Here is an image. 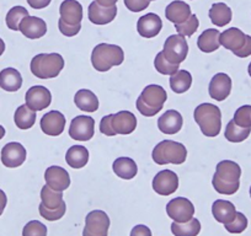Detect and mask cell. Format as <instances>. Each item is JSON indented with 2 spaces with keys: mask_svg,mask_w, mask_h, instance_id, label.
Returning <instances> with one entry per match:
<instances>
[{
  "mask_svg": "<svg viewBox=\"0 0 251 236\" xmlns=\"http://www.w3.org/2000/svg\"><path fill=\"white\" fill-rule=\"evenodd\" d=\"M31 71L38 79L57 78L64 68V59L58 53H41L31 61Z\"/></svg>",
  "mask_w": 251,
  "mask_h": 236,
  "instance_id": "obj_4",
  "label": "cell"
},
{
  "mask_svg": "<svg viewBox=\"0 0 251 236\" xmlns=\"http://www.w3.org/2000/svg\"><path fill=\"white\" fill-rule=\"evenodd\" d=\"M23 236H47V226L38 220H31L24 226Z\"/></svg>",
  "mask_w": 251,
  "mask_h": 236,
  "instance_id": "obj_42",
  "label": "cell"
},
{
  "mask_svg": "<svg viewBox=\"0 0 251 236\" xmlns=\"http://www.w3.org/2000/svg\"><path fill=\"white\" fill-rule=\"evenodd\" d=\"M163 28V21L160 16L154 13L146 14L144 16L139 18L137 23V31L139 35L144 38H153L159 35Z\"/></svg>",
  "mask_w": 251,
  "mask_h": 236,
  "instance_id": "obj_19",
  "label": "cell"
},
{
  "mask_svg": "<svg viewBox=\"0 0 251 236\" xmlns=\"http://www.w3.org/2000/svg\"><path fill=\"white\" fill-rule=\"evenodd\" d=\"M5 136V128L3 126H0V139H3Z\"/></svg>",
  "mask_w": 251,
  "mask_h": 236,
  "instance_id": "obj_52",
  "label": "cell"
},
{
  "mask_svg": "<svg viewBox=\"0 0 251 236\" xmlns=\"http://www.w3.org/2000/svg\"><path fill=\"white\" fill-rule=\"evenodd\" d=\"M240 176L241 168L238 164L231 160H223L217 165L212 185L218 193L231 196L240 187Z\"/></svg>",
  "mask_w": 251,
  "mask_h": 236,
  "instance_id": "obj_1",
  "label": "cell"
},
{
  "mask_svg": "<svg viewBox=\"0 0 251 236\" xmlns=\"http://www.w3.org/2000/svg\"><path fill=\"white\" fill-rule=\"evenodd\" d=\"M38 211H40L41 216L45 218L46 220L55 221V220H59L60 218L64 216V214H66V211H67V204L66 202H64L59 208H55V209H48L46 208V207H43L42 204H40Z\"/></svg>",
  "mask_w": 251,
  "mask_h": 236,
  "instance_id": "obj_41",
  "label": "cell"
},
{
  "mask_svg": "<svg viewBox=\"0 0 251 236\" xmlns=\"http://www.w3.org/2000/svg\"><path fill=\"white\" fill-rule=\"evenodd\" d=\"M125 61V53L120 46L100 43L91 53V63L98 71H107L112 67L121 66Z\"/></svg>",
  "mask_w": 251,
  "mask_h": 236,
  "instance_id": "obj_3",
  "label": "cell"
},
{
  "mask_svg": "<svg viewBox=\"0 0 251 236\" xmlns=\"http://www.w3.org/2000/svg\"><path fill=\"white\" fill-rule=\"evenodd\" d=\"M19 31L23 32L25 37L30 40H37V38L43 37L47 32V24L45 20L37 16H26L20 24Z\"/></svg>",
  "mask_w": 251,
  "mask_h": 236,
  "instance_id": "obj_20",
  "label": "cell"
},
{
  "mask_svg": "<svg viewBox=\"0 0 251 236\" xmlns=\"http://www.w3.org/2000/svg\"><path fill=\"white\" fill-rule=\"evenodd\" d=\"M46 185L54 191L63 192L71 186V177L66 168L60 166H50L45 172Z\"/></svg>",
  "mask_w": 251,
  "mask_h": 236,
  "instance_id": "obj_17",
  "label": "cell"
},
{
  "mask_svg": "<svg viewBox=\"0 0 251 236\" xmlns=\"http://www.w3.org/2000/svg\"><path fill=\"white\" fill-rule=\"evenodd\" d=\"M200 21L196 15H191L185 23L177 24L175 25V30L177 31L178 35L183 36V37H191L197 30H199Z\"/></svg>",
  "mask_w": 251,
  "mask_h": 236,
  "instance_id": "obj_39",
  "label": "cell"
},
{
  "mask_svg": "<svg viewBox=\"0 0 251 236\" xmlns=\"http://www.w3.org/2000/svg\"><path fill=\"white\" fill-rule=\"evenodd\" d=\"M166 98L168 94L165 89L160 85H148L137 100V110L146 117H153L163 110Z\"/></svg>",
  "mask_w": 251,
  "mask_h": 236,
  "instance_id": "obj_5",
  "label": "cell"
},
{
  "mask_svg": "<svg viewBox=\"0 0 251 236\" xmlns=\"http://www.w3.org/2000/svg\"><path fill=\"white\" fill-rule=\"evenodd\" d=\"M221 45L231 50L236 57L246 58L251 55V36L245 35L236 27H230L221 33Z\"/></svg>",
  "mask_w": 251,
  "mask_h": 236,
  "instance_id": "obj_7",
  "label": "cell"
},
{
  "mask_svg": "<svg viewBox=\"0 0 251 236\" xmlns=\"http://www.w3.org/2000/svg\"><path fill=\"white\" fill-rule=\"evenodd\" d=\"M250 197H251V187H250Z\"/></svg>",
  "mask_w": 251,
  "mask_h": 236,
  "instance_id": "obj_54",
  "label": "cell"
},
{
  "mask_svg": "<svg viewBox=\"0 0 251 236\" xmlns=\"http://www.w3.org/2000/svg\"><path fill=\"white\" fill-rule=\"evenodd\" d=\"M166 213L176 223H186L194 218L195 207L190 199L176 197L166 204Z\"/></svg>",
  "mask_w": 251,
  "mask_h": 236,
  "instance_id": "obj_9",
  "label": "cell"
},
{
  "mask_svg": "<svg viewBox=\"0 0 251 236\" xmlns=\"http://www.w3.org/2000/svg\"><path fill=\"white\" fill-rule=\"evenodd\" d=\"M26 1H27L31 8L36 9V10L47 8L50 3V0H26Z\"/></svg>",
  "mask_w": 251,
  "mask_h": 236,
  "instance_id": "obj_48",
  "label": "cell"
},
{
  "mask_svg": "<svg viewBox=\"0 0 251 236\" xmlns=\"http://www.w3.org/2000/svg\"><path fill=\"white\" fill-rule=\"evenodd\" d=\"M151 158L154 163L158 165H168V164L181 165L185 163L187 158V149L182 143L166 139V141L160 142L153 149Z\"/></svg>",
  "mask_w": 251,
  "mask_h": 236,
  "instance_id": "obj_6",
  "label": "cell"
},
{
  "mask_svg": "<svg viewBox=\"0 0 251 236\" xmlns=\"http://www.w3.org/2000/svg\"><path fill=\"white\" fill-rule=\"evenodd\" d=\"M195 122L200 126L201 132L208 138H214L221 133L222 112L213 103H201L195 108Z\"/></svg>",
  "mask_w": 251,
  "mask_h": 236,
  "instance_id": "obj_2",
  "label": "cell"
},
{
  "mask_svg": "<svg viewBox=\"0 0 251 236\" xmlns=\"http://www.w3.org/2000/svg\"><path fill=\"white\" fill-rule=\"evenodd\" d=\"M58 27H59V31L64 36H67V37H73V36L78 35L79 31L81 30V24H79V25H75V26H72V25H68V24H66L64 21L59 19V21H58Z\"/></svg>",
  "mask_w": 251,
  "mask_h": 236,
  "instance_id": "obj_45",
  "label": "cell"
},
{
  "mask_svg": "<svg viewBox=\"0 0 251 236\" xmlns=\"http://www.w3.org/2000/svg\"><path fill=\"white\" fill-rule=\"evenodd\" d=\"M219 37H221V32L218 30H214V28L204 30L197 40V46L202 52L212 53L218 49L221 46Z\"/></svg>",
  "mask_w": 251,
  "mask_h": 236,
  "instance_id": "obj_29",
  "label": "cell"
},
{
  "mask_svg": "<svg viewBox=\"0 0 251 236\" xmlns=\"http://www.w3.org/2000/svg\"><path fill=\"white\" fill-rule=\"evenodd\" d=\"M40 126L43 133L47 136H60L66 128V117L59 111H50L41 118Z\"/></svg>",
  "mask_w": 251,
  "mask_h": 236,
  "instance_id": "obj_16",
  "label": "cell"
},
{
  "mask_svg": "<svg viewBox=\"0 0 251 236\" xmlns=\"http://www.w3.org/2000/svg\"><path fill=\"white\" fill-rule=\"evenodd\" d=\"M178 189V177L174 171L163 170L153 180V189L160 196H170Z\"/></svg>",
  "mask_w": 251,
  "mask_h": 236,
  "instance_id": "obj_12",
  "label": "cell"
},
{
  "mask_svg": "<svg viewBox=\"0 0 251 236\" xmlns=\"http://www.w3.org/2000/svg\"><path fill=\"white\" fill-rule=\"evenodd\" d=\"M113 172L123 180H132L136 177L137 172H138V166H137L136 161L131 158H118L113 161Z\"/></svg>",
  "mask_w": 251,
  "mask_h": 236,
  "instance_id": "obj_26",
  "label": "cell"
},
{
  "mask_svg": "<svg viewBox=\"0 0 251 236\" xmlns=\"http://www.w3.org/2000/svg\"><path fill=\"white\" fill-rule=\"evenodd\" d=\"M14 121L18 128L20 129H30L32 128L36 122V111H32L26 105L20 106L15 111Z\"/></svg>",
  "mask_w": 251,
  "mask_h": 236,
  "instance_id": "obj_34",
  "label": "cell"
},
{
  "mask_svg": "<svg viewBox=\"0 0 251 236\" xmlns=\"http://www.w3.org/2000/svg\"><path fill=\"white\" fill-rule=\"evenodd\" d=\"M96 3L101 6H105V8H111V6H115L117 0H95Z\"/></svg>",
  "mask_w": 251,
  "mask_h": 236,
  "instance_id": "obj_50",
  "label": "cell"
},
{
  "mask_svg": "<svg viewBox=\"0 0 251 236\" xmlns=\"http://www.w3.org/2000/svg\"><path fill=\"white\" fill-rule=\"evenodd\" d=\"M164 55L170 63L180 66L187 57L188 45L185 37L181 35L169 36L164 43Z\"/></svg>",
  "mask_w": 251,
  "mask_h": 236,
  "instance_id": "obj_8",
  "label": "cell"
},
{
  "mask_svg": "<svg viewBox=\"0 0 251 236\" xmlns=\"http://www.w3.org/2000/svg\"><path fill=\"white\" fill-rule=\"evenodd\" d=\"M28 10H26L24 6H14L9 10L8 15H6V26L13 31H19L20 24L26 16H28Z\"/></svg>",
  "mask_w": 251,
  "mask_h": 236,
  "instance_id": "obj_37",
  "label": "cell"
},
{
  "mask_svg": "<svg viewBox=\"0 0 251 236\" xmlns=\"http://www.w3.org/2000/svg\"><path fill=\"white\" fill-rule=\"evenodd\" d=\"M246 228H248V218L240 212H236L235 219L226 225V230L230 234H241Z\"/></svg>",
  "mask_w": 251,
  "mask_h": 236,
  "instance_id": "obj_43",
  "label": "cell"
},
{
  "mask_svg": "<svg viewBox=\"0 0 251 236\" xmlns=\"http://www.w3.org/2000/svg\"><path fill=\"white\" fill-rule=\"evenodd\" d=\"M66 161L71 167L81 168L88 164L89 151L83 145H73L67 150Z\"/></svg>",
  "mask_w": 251,
  "mask_h": 236,
  "instance_id": "obj_31",
  "label": "cell"
},
{
  "mask_svg": "<svg viewBox=\"0 0 251 236\" xmlns=\"http://www.w3.org/2000/svg\"><path fill=\"white\" fill-rule=\"evenodd\" d=\"M192 75L187 71H177L170 76V88L174 93L183 94L191 88Z\"/></svg>",
  "mask_w": 251,
  "mask_h": 236,
  "instance_id": "obj_33",
  "label": "cell"
},
{
  "mask_svg": "<svg viewBox=\"0 0 251 236\" xmlns=\"http://www.w3.org/2000/svg\"><path fill=\"white\" fill-rule=\"evenodd\" d=\"M131 236H151V231L146 225H137L132 229Z\"/></svg>",
  "mask_w": 251,
  "mask_h": 236,
  "instance_id": "obj_47",
  "label": "cell"
},
{
  "mask_svg": "<svg viewBox=\"0 0 251 236\" xmlns=\"http://www.w3.org/2000/svg\"><path fill=\"white\" fill-rule=\"evenodd\" d=\"M154 67L163 75H174L180 69L178 64H173L168 61L163 52H159L154 59Z\"/></svg>",
  "mask_w": 251,
  "mask_h": 236,
  "instance_id": "obj_38",
  "label": "cell"
},
{
  "mask_svg": "<svg viewBox=\"0 0 251 236\" xmlns=\"http://www.w3.org/2000/svg\"><path fill=\"white\" fill-rule=\"evenodd\" d=\"M191 15V6L180 0H175L170 3L165 9L166 19L175 25L185 23Z\"/></svg>",
  "mask_w": 251,
  "mask_h": 236,
  "instance_id": "obj_25",
  "label": "cell"
},
{
  "mask_svg": "<svg viewBox=\"0 0 251 236\" xmlns=\"http://www.w3.org/2000/svg\"><path fill=\"white\" fill-rule=\"evenodd\" d=\"M26 106L32 111H42L52 102V95L47 88L41 85L32 86L27 90L25 96Z\"/></svg>",
  "mask_w": 251,
  "mask_h": 236,
  "instance_id": "obj_14",
  "label": "cell"
},
{
  "mask_svg": "<svg viewBox=\"0 0 251 236\" xmlns=\"http://www.w3.org/2000/svg\"><path fill=\"white\" fill-rule=\"evenodd\" d=\"M6 203H8V197H6L5 192L3 189H0V215L3 214L4 209H5Z\"/></svg>",
  "mask_w": 251,
  "mask_h": 236,
  "instance_id": "obj_49",
  "label": "cell"
},
{
  "mask_svg": "<svg viewBox=\"0 0 251 236\" xmlns=\"http://www.w3.org/2000/svg\"><path fill=\"white\" fill-rule=\"evenodd\" d=\"M208 15L212 23L218 26V27H223V26L228 25L231 21V18H233L231 9L224 3L213 4L209 9Z\"/></svg>",
  "mask_w": 251,
  "mask_h": 236,
  "instance_id": "obj_30",
  "label": "cell"
},
{
  "mask_svg": "<svg viewBox=\"0 0 251 236\" xmlns=\"http://www.w3.org/2000/svg\"><path fill=\"white\" fill-rule=\"evenodd\" d=\"M251 133V128H245V127H240L235 124V122L231 119L226 127V132H224V137L226 141L231 142V143H241L245 139L249 138Z\"/></svg>",
  "mask_w": 251,
  "mask_h": 236,
  "instance_id": "obj_36",
  "label": "cell"
},
{
  "mask_svg": "<svg viewBox=\"0 0 251 236\" xmlns=\"http://www.w3.org/2000/svg\"><path fill=\"white\" fill-rule=\"evenodd\" d=\"M110 122H111V115L102 117V119H101L100 122V132L107 137H113L115 134H113L112 129H111Z\"/></svg>",
  "mask_w": 251,
  "mask_h": 236,
  "instance_id": "obj_46",
  "label": "cell"
},
{
  "mask_svg": "<svg viewBox=\"0 0 251 236\" xmlns=\"http://www.w3.org/2000/svg\"><path fill=\"white\" fill-rule=\"evenodd\" d=\"M182 116H181L180 112L175 110L166 111L158 119V128L164 134H169V136L178 133L181 128H182Z\"/></svg>",
  "mask_w": 251,
  "mask_h": 236,
  "instance_id": "obj_22",
  "label": "cell"
},
{
  "mask_svg": "<svg viewBox=\"0 0 251 236\" xmlns=\"http://www.w3.org/2000/svg\"><path fill=\"white\" fill-rule=\"evenodd\" d=\"M110 218L103 211H93L86 215L83 236H107Z\"/></svg>",
  "mask_w": 251,
  "mask_h": 236,
  "instance_id": "obj_10",
  "label": "cell"
},
{
  "mask_svg": "<svg viewBox=\"0 0 251 236\" xmlns=\"http://www.w3.org/2000/svg\"><path fill=\"white\" fill-rule=\"evenodd\" d=\"M26 155H27L26 149L24 148L23 144L11 142L1 149V163L6 167H19L25 163Z\"/></svg>",
  "mask_w": 251,
  "mask_h": 236,
  "instance_id": "obj_15",
  "label": "cell"
},
{
  "mask_svg": "<svg viewBox=\"0 0 251 236\" xmlns=\"http://www.w3.org/2000/svg\"><path fill=\"white\" fill-rule=\"evenodd\" d=\"M60 20L72 26L81 24L83 20V6L76 0H64L59 6Z\"/></svg>",
  "mask_w": 251,
  "mask_h": 236,
  "instance_id": "obj_21",
  "label": "cell"
},
{
  "mask_svg": "<svg viewBox=\"0 0 251 236\" xmlns=\"http://www.w3.org/2000/svg\"><path fill=\"white\" fill-rule=\"evenodd\" d=\"M149 3H151L149 0H125L126 8L129 11H133V13L146 10L149 6Z\"/></svg>",
  "mask_w": 251,
  "mask_h": 236,
  "instance_id": "obj_44",
  "label": "cell"
},
{
  "mask_svg": "<svg viewBox=\"0 0 251 236\" xmlns=\"http://www.w3.org/2000/svg\"><path fill=\"white\" fill-rule=\"evenodd\" d=\"M149 1H151V0H149Z\"/></svg>",
  "mask_w": 251,
  "mask_h": 236,
  "instance_id": "obj_55",
  "label": "cell"
},
{
  "mask_svg": "<svg viewBox=\"0 0 251 236\" xmlns=\"http://www.w3.org/2000/svg\"><path fill=\"white\" fill-rule=\"evenodd\" d=\"M248 71H249V75L251 76V62H250V64H249V68H248Z\"/></svg>",
  "mask_w": 251,
  "mask_h": 236,
  "instance_id": "obj_53",
  "label": "cell"
},
{
  "mask_svg": "<svg viewBox=\"0 0 251 236\" xmlns=\"http://www.w3.org/2000/svg\"><path fill=\"white\" fill-rule=\"evenodd\" d=\"M200 231H201V223L196 218H192L186 223L174 221L171 224V233L175 236H197Z\"/></svg>",
  "mask_w": 251,
  "mask_h": 236,
  "instance_id": "obj_32",
  "label": "cell"
},
{
  "mask_svg": "<svg viewBox=\"0 0 251 236\" xmlns=\"http://www.w3.org/2000/svg\"><path fill=\"white\" fill-rule=\"evenodd\" d=\"M233 121L235 124L245 128H251V106L244 105L239 107L234 113Z\"/></svg>",
  "mask_w": 251,
  "mask_h": 236,
  "instance_id": "obj_40",
  "label": "cell"
},
{
  "mask_svg": "<svg viewBox=\"0 0 251 236\" xmlns=\"http://www.w3.org/2000/svg\"><path fill=\"white\" fill-rule=\"evenodd\" d=\"M23 86V76L16 69L6 68L0 71V88L9 93H15Z\"/></svg>",
  "mask_w": 251,
  "mask_h": 236,
  "instance_id": "obj_27",
  "label": "cell"
},
{
  "mask_svg": "<svg viewBox=\"0 0 251 236\" xmlns=\"http://www.w3.org/2000/svg\"><path fill=\"white\" fill-rule=\"evenodd\" d=\"M231 91V79L228 74L218 73L212 78L208 86V93L212 98L217 101H224Z\"/></svg>",
  "mask_w": 251,
  "mask_h": 236,
  "instance_id": "obj_18",
  "label": "cell"
},
{
  "mask_svg": "<svg viewBox=\"0 0 251 236\" xmlns=\"http://www.w3.org/2000/svg\"><path fill=\"white\" fill-rule=\"evenodd\" d=\"M4 50H5V43H4V41L0 38V55L3 54Z\"/></svg>",
  "mask_w": 251,
  "mask_h": 236,
  "instance_id": "obj_51",
  "label": "cell"
},
{
  "mask_svg": "<svg viewBox=\"0 0 251 236\" xmlns=\"http://www.w3.org/2000/svg\"><path fill=\"white\" fill-rule=\"evenodd\" d=\"M212 214L218 223L226 224L231 223L236 216V209L231 202L224 199H217L212 206Z\"/></svg>",
  "mask_w": 251,
  "mask_h": 236,
  "instance_id": "obj_24",
  "label": "cell"
},
{
  "mask_svg": "<svg viewBox=\"0 0 251 236\" xmlns=\"http://www.w3.org/2000/svg\"><path fill=\"white\" fill-rule=\"evenodd\" d=\"M111 129L113 134H131L137 128V117L129 111H120L111 115Z\"/></svg>",
  "mask_w": 251,
  "mask_h": 236,
  "instance_id": "obj_13",
  "label": "cell"
},
{
  "mask_svg": "<svg viewBox=\"0 0 251 236\" xmlns=\"http://www.w3.org/2000/svg\"><path fill=\"white\" fill-rule=\"evenodd\" d=\"M74 102L76 107L85 112H96L99 108V98L93 91L88 89H81L74 96Z\"/></svg>",
  "mask_w": 251,
  "mask_h": 236,
  "instance_id": "obj_28",
  "label": "cell"
},
{
  "mask_svg": "<svg viewBox=\"0 0 251 236\" xmlns=\"http://www.w3.org/2000/svg\"><path fill=\"white\" fill-rule=\"evenodd\" d=\"M41 204L48 209H55L59 208L64 201H63V193L59 191H54L50 189V186H43L41 189Z\"/></svg>",
  "mask_w": 251,
  "mask_h": 236,
  "instance_id": "obj_35",
  "label": "cell"
},
{
  "mask_svg": "<svg viewBox=\"0 0 251 236\" xmlns=\"http://www.w3.org/2000/svg\"><path fill=\"white\" fill-rule=\"evenodd\" d=\"M95 133V119L90 116H76L72 119L69 136L74 141L88 142Z\"/></svg>",
  "mask_w": 251,
  "mask_h": 236,
  "instance_id": "obj_11",
  "label": "cell"
},
{
  "mask_svg": "<svg viewBox=\"0 0 251 236\" xmlns=\"http://www.w3.org/2000/svg\"><path fill=\"white\" fill-rule=\"evenodd\" d=\"M88 10L89 20L95 24V25H106V24L112 23L115 20L116 15H117L116 5L111 6V8H105V6L99 5L96 1H93L89 5Z\"/></svg>",
  "mask_w": 251,
  "mask_h": 236,
  "instance_id": "obj_23",
  "label": "cell"
}]
</instances>
